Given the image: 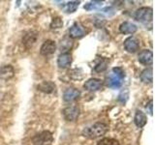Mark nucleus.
<instances>
[{"label":"nucleus","instance_id":"nucleus-1","mask_svg":"<svg viewBox=\"0 0 155 145\" xmlns=\"http://www.w3.org/2000/svg\"><path fill=\"white\" fill-rule=\"evenodd\" d=\"M107 130H108V126L104 123H96L93 126H91L89 128H85L82 132V134L85 137H88L91 139H94L104 135Z\"/></svg>","mask_w":155,"mask_h":145},{"label":"nucleus","instance_id":"nucleus-2","mask_svg":"<svg viewBox=\"0 0 155 145\" xmlns=\"http://www.w3.org/2000/svg\"><path fill=\"white\" fill-rule=\"evenodd\" d=\"M124 72L121 68H114L113 72L107 77V83L110 88H119L124 79Z\"/></svg>","mask_w":155,"mask_h":145},{"label":"nucleus","instance_id":"nucleus-3","mask_svg":"<svg viewBox=\"0 0 155 145\" xmlns=\"http://www.w3.org/2000/svg\"><path fill=\"white\" fill-rule=\"evenodd\" d=\"M32 141L35 145H51L53 141V135L48 130H44V132L36 134L32 138Z\"/></svg>","mask_w":155,"mask_h":145},{"label":"nucleus","instance_id":"nucleus-4","mask_svg":"<svg viewBox=\"0 0 155 145\" xmlns=\"http://www.w3.org/2000/svg\"><path fill=\"white\" fill-rule=\"evenodd\" d=\"M135 19L140 22L147 23L152 21V9L149 7H143L135 13Z\"/></svg>","mask_w":155,"mask_h":145},{"label":"nucleus","instance_id":"nucleus-5","mask_svg":"<svg viewBox=\"0 0 155 145\" xmlns=\"http://www.w3.org/2000/svg\"><path fill=\"white\" fill-rule=\"evenodd\" d=\"M87 33V30L84 25H81V23L76 22L74 25H73L70 30H69V36L72 39H79L84 37L85 34Z\"/></svg>","mask_w":155,"mask_h":145},{"label":"nucleus","instance_id":"nucleus-6","mask_svg":"<svg viewBox=\"0 0 155 145\" xmlns=\"http://www.w3.org/2000/svg\"><path fill=\"white\" fill-rule=\"evenodd\" d=\"M80 115V109L77 105H70L63 109V116L67 121H75Z\"/></svg>","mask_w":155,"mask_h":145},{"label":"nucleus","instance_id":"nucleus-7","mask_svg":"<svg viewBox=\"0 0 155 145\" xmlns=\"http://www.w3.org/2000/svg\"><path fill=\"white\" fill-rule=\"evenodd\" d=\"M139 47H140V42L134 36H131L124 41V48L128 52L134 53L139 50Z\"/></svg>","mask_w":155,"mask_h":145},{"label":"nucleus","instance_id":"nucleus-8","mask_svg":"<svg viewBox=\"0 0 155 145\" xmlns=\"http://www.w3.org/2000/svg\"><path fill=\"white\" fill-rule=\"evenodd\" d=\"M55 50H56L55 42L52 41V40H47L42 45L41 50H40V53L44 56H48V55L52 54V53H54Z\"/></svg>","mask_w":155,"mask_h":145},{"label":"nucleus","instance_id":"nucleus-9","mask_svg":"<svg viewBox=\"0 0 155 145\" xmlns=\"http://www.w3.org/2000/svg\"><path fill=\"white\" fill-rule=\"evenodd\" d=\"M84 87L88 91H97L100 90L103 87V82H102L101 79H90L87 81H85Z\"/></svg>","mask_w":155,"mask_h":145},{"label":"nucleus","instance_id":"nucleus-10","mask_svg":"<svg viewBox=\"0 0 155 145\" xmlns=\"http://www.w3.org/2000/svg\"><path fill=\"white\" fill-rule=\"evenodd\" d=\"M72 63V55L69 52H63L58 56L57 64L60 68H68Z\"/></svg>","mask_w":155,"mask_h":145},{"label":"nucleus","instance_id":"nucleus-11","mask_svg":"<svg viewBox=\"0 0 155 145\" xmlns=\"http://www.w3.org/2000/svg\"><path fill=\"white\" fill-rule=\"evenodd\" d=\"M153 60V54L151 50H143L139 54V61L143 65H150Z\"/></svg>","mask_w":155,"mask_h":145},{"label":"nucleus","instance_id":"nucleus-12","mask_svg":"<svg viewBox=\"0 0 155 145\" xmlns=\"http://www.w3.org/2000/svg\"><path fill=\"white\" fill-rule=\"evenodd\" d=\"M15 75L14 68L11 65H4L0 68V79L3 80H8L12 79Z\"/></svg>","mask_w":155,"mask_h":145},{"label":"nucleus","instance_id":"nucleus-13","mask_svg":"<svg viewBox=\"0 0 155 145\" xmlns=\"http://www.w3.org/2000/svg\"><path fill=\"white\" fill-rule=\"evenodd\" d=\"M81 92L76 88H68L63 94V100L65 102H73L79 99Z\"/></svg>","mask_w":155,"mask_h":145},{"label":"nucleus","instance_id":"nucleus-14","mask_svg":"<svg viewBox=\"0 0 155 145\" xmlns=\"http://www.w3.org/2000/svg\"><path fill=\"white\" fill-rule=\"evenodd\" d=\"M55 88H56V85L54 82H52V81H43L42 83L38 85V90H40L47 94H51L52 92H54Z\"/></svg>","mask_w":155,"mask_h":145},{"label":"nucleus","instance_id":"nucleus-15","mask_svg":"<svg viewBox=\"0 0 155 145\" xmlns=\"http://www.w3.org/2000/svg\"><path fill=\"white\" fill-rule=\"evenodd\" d=\"M134 122L136 124V126L139 128H143V126H145L147 122V115H145L143 111L140 110H137L136 111V114H135V118H134Z\"/></svg>","mask_w":155,"mask_h":145},{"label":"nucleus","instance_id":"nucleus-16","mask_svg":"<svg viewBox=\"0 0 155 145\" xmlns=\"http://www.w3.org/2000/svg\"><path fill=\"white\" fill-rule=\"evenodd\" d=\"M119 31L122 34H133L137 31V26L134 23L125 21L120 24L119 26Z\"/></svg>","mask_w":155,"mask_h":145},{"label":"nucleus","instance_id":"nucleus-17","mask_svg":"<svg viewBox=\"0 0 155 145\" xmlns=\"http://www.w3.org/2000/svg\"><path fill=\"white\" fill-rule=\"evenodd\" d=\"M36 39H37V32L29 31L22 38V42H23L24 46H25L26 47H30L33 44L36 42Z\"/></svg>","mask_w":155,"mask_h":145},{"label":"nucleus","instance_id":"nucleus-18","mask_svg":"<svg viewBox=\"0 0 155 145\" xmlns=\"http://www.w3.org/2000/svg\"><path fill=\"white\" fill-rule=\"evenodd\" d=\"M140 79L144 83H151L153 80V72L152 68H147L142 72L140 74Z\"/></svg>","mask_w":155,"mask_h":145},{"label":"nucleus","instance_id":"nucleus-19","mask_svg":"<svg viewBox=\"0 0 155 145\" xmlns=\"http://www.w3.org/2000/svg\"><path fill=\"white\" fill-rule=\"evenodd\" d=\"M80 3H81L80 1H70V2H68L64 5L63 9H64V11L68 14L74 13L77 11V9H78V7H79Z\"/></svg>","mask_w":155,"mask_h":145},{"label":"nucleus","instance_id":"nucleus-20","mask_svg":"<svg viewBox=\"0 0 155 145\" xmlns=\"http://www.w3.org/2000/svg\"><path fill=\"white\" fill-rule=\"evenodd\" d=\"M103 2L102 1H90L84 5V10L86 11H92V10H97L103 6Z\"/></svg>","mask_w":155,"mask_h":145},{"label":"nucleus","instance_id":"nucleus-21","mask_svg":"<svg viewBox=\"0 0 155 145\" xmlns=\"http://www.w3.org/2000/svg\"><path fill=\"white\" fill-rule=\"evenodd\" d=\"M63 26V21L59 17H56L52 19V21L51 22V29L52 30H56V29H59Z\"/></svg>","mask_w":155,"mask_h":145},{"label":"nucleus","instance_id":"nucleus-22","mask_svg":"<svg viewBox=\"0 0 155 145\" xmlns=\"http://www.w3.org/2000/svg\"><path fill=\"white\" fill-rule=\"evenodd\" d=\"M97 145H119V142L114 138H103L97 143Z\"/></svg>","mask_w":155,"mask_h":145},{"label":"nucleus","instance_id":"nucleus-23","mask_svg":"<svg viewBox=\"0 0 155 145\" xmlns=\"http://www.w3.org/2000/svg\"><path fill=\"white\" fill-rule=\"evenodd\" d=\"M107 65H108V61H107V60L101 61L100 63H98V64L95 66V71L98 72H104L107 69Z\"/></svg>","mask_w":155,"mask_h":145},{"label":"nucleus","instance_id":"nucleus-24","mask_svg":"<svg viewBox=\"0 0 155 145\" xmlns=\"http://www.w3.org/2000/svg\"><path fill=\"white\" fill-rule=\"evenodd\" d=\"M103 12L107 14H109V16H110V14H114V10L113 8H106L103 10Z\"/></svg>","mask_w":155,"mask_h":145},{"label":"nucleus","instance_id":"nucleus-25","mask_svg":"<svg viewBox=\"0 0 155 145\" xmlns=\"http://www.w3.org/2000/svg\"><path fill=\"white\" fill-rule=\"evenodd\" d=\"M149 113L152 114V101H150L149 103Z\"/></svg>","mask_w":155,"mask_h":145}]
</instances>
